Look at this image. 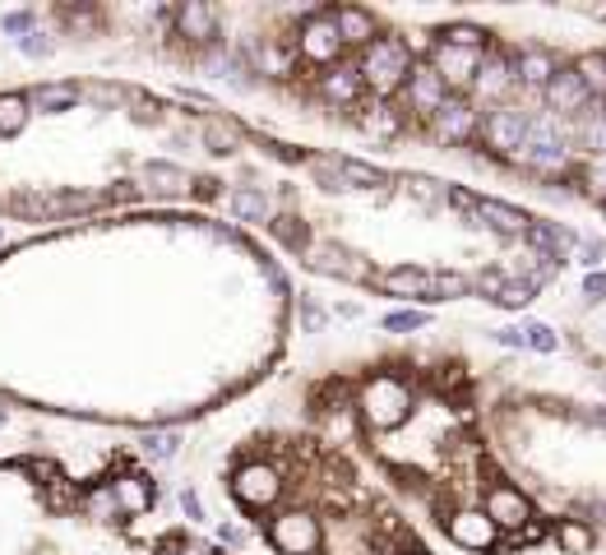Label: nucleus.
<instances>
[{"label": "nucleus", "instance_id": "1", "mask_svg": "<svg viewBox=\"0 0 606 555\" xmlns=\"http://www.w3.org/2000/svg\"><path fill=\"white\" fill-rule=\"evenodd\" d=\"M356 408H362V417L375 431H394L412 417V393L403 380H394V375H371L362 393H356Z\"/></svg>", "mask_w": 606, "mask_h": 555}, {"label": "nucleus", "instance_id": "2", "mask_svg": "<svg viewBox=\"0 0 606 555\" xmlns=\"http://www.w3.org/2000/svg\"><path fill=\"white\" fill-rule=\"evenodd\" d=\"M362 75L379 88V93H394L398 84H408L412 75V56L403 47L398 37H379V42H366V56H362Z\"/></svg>", "mask_w": 606, "mask_h": 555}, {"label": "nucleus", "instance_id": "3", "mask_svg": "<svg viewBox=\"0 0 606 555\" xmlns=\"http://www.w3.org/2000/svg\"><path fill=\"white\" fill-rule=\"evenodd\" d=\"M519 163H528V167H537V171H555V167H565V144H560V135L551 125H542V121H532L528 116V135H524V148L514 153Z\"/></svg>", "mask_w": 606, "mask_h": 555}, {"label": "nucleus", "instance_id": "4", "mask_svg": "<svg viewBox=\"0 0 606 555\" xmlns=\"http://www.w3.org/2000/svg\"><path fill=\"white\" fill-rule=\"evenodd\" d=\"M524 135H528V116L524 111H491L486 116V144L500 148V153H519L524 148Z\"/></svg>", "mask_w": 606, "mask_h": 555}, {"label": "nucleus", "instance_id": "5", "mask_svg": "<svg viewBox=\"0 0 606 555\" xmlns=\"http://www.w3.org/2000/svg\"><path fill=\"white\" fill-rule=\"evenodd\" d=\"M486 519L496 528H524L532 519V504L514 491V486H496V491L486 496Z\"/></svg>", "mask_w": 606, "mask_h": 555}, {"label": "nucleus", "instance_id": "6", "mask_svg": "<svg viewBox=\"0 0 606 555\" xmlns=\"http://www.w3.org/2000/svg\"><path fill=\"white\" fill-rule=\"evenodd\" d=\"M449 537H454L459 546H467V551H486L491 542H496V523H491L486 514H477V509H459V514L449 519Z\"/></svg>", "mask_w": 606, "mask_h": 555}, {"label": "nucleus", "instance_id": "7", "mask_svg": "<svg viewBox=\"0 0 606 555\" xmlns=\"http://www.w3.org/2000/svg\"><path fill=\"white\" fill-rule=\"evenodd\" d=\"M473 130H477V111L467 107V102L449 98V102L436 111V135H440L444 144H467V140H473Z\"/></svg>", "mask_w": 606, "mask_h": 555}, {"label": "nucleus", "instance_id": "8", "mask_svg": "<svg viewBox=\"0 0 606 555\" xmlns=\"http://www.w3.org/2000/svg\"><path fill=\"white\" fill-rule=\"evenodd\" d=\"M408 98H412V111H421V116H436V111L449 102V88L444 79L426 65V70H412L408 75Z\"/></svg>", "mask_w": 606, "mask_h": 555}, {"label": "nucleus", "instance_id": "9", "mask_svg": "<svg viewBox=\"0 0 606 555\" xmlns=\"http://www.w3.org/2000/svg\"><path fill=\"white\" fill-rule=\"evenodd\" d=\"M301 52L310 60H333L343 52V42H339V29H333V19L329 14H316L310 24L301 29Z\"/></svg>", "mask_w": 606, "mask_h": 555}, {"label": "nucleus", "instance_id": "10", "mask_svg": "<svg viewBox=\"0 0 606 555\" xmlns=\"http://www.w3.org/2000/svg\"><path fill=\"white\" fill-rule=\"evenodd\" d=\"M477 65H482V52H463V47H436V65H431V70H436V75L444 79V88H449V84H473Z\"/></svg>", "mask_w": 606, "mask_h": 555}, {"label": "nucleus", "instance_id": "11", "mask_svg": "<svg viewBox=\"0 0 606 555\" xmlns=\"http://www.w3.org/2000/svg\"><path fill=\"white\" fill-rule=\"evenodd\" d=\"M473 218H482L486 227H496V232H505V236H524L532 222H528V213H519V209H509V204H496V199H477L473 195V209H467Z\"/></svg>", "mask_w": 606, "mask_h": 555}, {"label": "nucleus", "instance_id": "12", "mask_svg": "<svg viewBox=\"0 0 606 555\" xmlns=\"http://www.w3.org/2000/svg\"><path fill=\"white\" fill-rule=\"evenodd\" d=\"M547 102L555 111H579V107H588V88L579 84L574 70H555L551 84H547Z\"/></svg>", "mask_w": 606, "mask_h": 555}, {"label": "nucleus", "instance_id": "13", "mask_svg": "<svg viewBox=\"0 0 606 555\" xmlns=\"http://www.w3.org/2000/svg\"><path fill=\"white\" fill-rule=\"evenodd\" d=\"M509 84H514V60H505V56H496V60L477 65V75H473L477 98H486V102H496Z\"/></svg>", "mask_w": 606, "mask_h": 555}, {"label": "nucleus", "instance_id": "14", "mask_svg": "<svg viewBox=\"0 0 606 555\" xmlns=\"http://www.w3.org/2000/svg\"><path fill=\"white\" fill-rule=\"evenodd\" d=\"M379 282H385V292H394V297H431L436 301V274H426V269H394Z\"/></svg>", "mask_w": 606, "mask_h": 555}, {"label": "nucleus", "instance_id": "15", "mask_svg": "<svg viewBox=\"0 0 606 555\" xmlns=\"http://www.w3.org/2000/svg\"><path fill=\"white\" fill-rule=\"evenodd\" d=\"M333 29H339V42H371L375 37V19L366 10H333Z\"/></svg>", "mask_w": 606, "mask_h": 555}, {"label": "nucleus", "instance_id": "16", "mask_svg": "<svg viewBox=\"0 0 606 555\" xmlns=\"http://www.w3.org/2000/svg\"><path fill=\"white\" fill-rule=\"evenodd\" d=\"M320 93H324L329 102L348 107V102H356V93H362V75H356V70H329L324 84H320Z\"/></svg>", "mask_w": 606, "mask_h": 555}, {"label": "nucleus", "instance_id": "17", "mask_svg": "<svg viewBox=\"0 0 606 555\" xmlns=\"http://www.w3.org/2000/svg\"><path fill=\"white\" fill-rule=\"evenodd\" d=\"M551 75H555V65H551V56L547 52H524L519 60H514V79H524V84H551Z\"/></svg>", "mask_w": 606, "mask_h": 555}, {"label": "nucleus", "instance_id": "18", "mask_svg": "<svg viewBox=\"0 0 606 555\" xmlns=\"http://www.w3.org/2000/svg\"><path fill=\"white\" fill-rule=\"evenodd\" d=\"M574 75H579L583 88H588V98H593V93H606V56H579Z\"/></svg>", "mask_w": 606, "mask_h": 555}, {"label": "nucleus", "instance_id": "19", "mask_svg": "<svg viewBox=\"0 0 606 555\" xmlns=\"http://www.w3.org/2000/svg\"><path fill=\"white\" fill-rule=\"evenodd\" d=\"M482 42H486V33H482V29H473V24H449V29L440 33V47H463V52H482Z\"/></svg>", "mask_w": 606, "mask_h": 555}, {"label": "nucleus", "instance_id": "20", "mask_svg": "<svg viewBox=\"0 0 606 555\" xmlns=\"http://www.w3.org/2000/svg\"><path fill=\"white\" fill-rule=\"evenodd\" d=\"M491 301L505 306V310H524V306L532 301V287H528V282H509V278H500V287L491 292Z\"/></svg>", "mask_w": 606, "mask_h": 555}, {"label": "nucleus", "instance_id": "21", "mask_svg": "<svg viewBox=\"0 0 606 555\" xmlns=\"http://www.w3.org/2000/svg\"><path fill=\"white\" fill-rule=\"evenodd\" d=\"M555 542H560V551H570V555H583L593 546V532L583 528V523H560L555 528Z\"/></svg>", "mask_w": 606, "mask_h": 555}, {"label": "nucleus", "instance_id": "22", "mask_svg": "<svg viewBox=\"0 0 606 555\" xmlns=\"http://www.w3.org/2000/svg\"><path fill=\"white\" fill-rule=\"evenodd\" d=\"M524 347H532V352H555L560 338H555L547 324H528V329H524Z\"/></svg>", "mask_w": 606, "mask_h": 555}, {"label": "nucleus", "instance_id": "23", "mask_svg": "<svg viewBox=\"0 0 606 555\" xmlns=\"http://www.w3.org/2000/svg\"><path fill=\"white\" fill-rule=\"evenodd\" d=\"M421 324H426L421 310H389V315H385V329H389V333H412V329H421Z\"/></svg>", "mask_w": 606, "mask_h": 555}, {"label": "nucleus", "instance_id": "24", "mask_svg": "<svg viewBox=\"0 0 606 555\" xmlns=\"http://www.w3.org/2000/svg\"><path fill=\"white\" fill-rule=\"evenodd\" d=\"M570 251H579V264H588V269H593V264H602V241H597V236H579V232H574Z\"/></svg>", "mask_w": 606, "mask_h": 555}, {"label": "nucleus", "instance_id": "25", "mask_svg": "<svg viewBox=\"0 0 606 555\" xmlns=\"http://www.w3.org/2000/svg\"><path fill=\"white\" fill-rule=\"evenodd\" d=\"M236 213H241V218H255V222H260V218H264V199H260V195H245V190H241V195H236Z\"/></svg>", "mask_w": 606, "mask_h": 555}, {"label": "nucleus", "instance_id": "26", "mask_svg": "<svg viewBox=\"0 0 606 555\" xmlns=\"http://www.w3.org/2000/svg\"><path fill=\"white\" fill-rule=\"evenodd\" d=\"M583 297L602 301V297H606V274H588V282H583Z\"/></svg>", "mask_w": 606, "mask_h": 555}, {"label": "nucleus", "instance_id": "27", "mask_svg": "<svg viewBox=\"0 0 606 555\" xmlns=\"http://www.w3.org/2000/svg\"><path fill=\"white\" fill-rule=\"evenodd\" d=\"M496 343H505V347H524V329H500V333H496Z\"/></svg>", "mask_w": 606, "mask_h": 555}, {"label": "nucleus", "instance_id": "28", "mask_svg": "<svg viewBox=\"0 0 606 555\" xmlns=\"http://www.w3.org/2000/svg\"><path fill=\"white\" fill-rule=\"evenodd\" d=\"M403 555H426V551H403Z\"/></svg>", "mask_w": 606, "mask_h": 555}, {"label": "nucleus", "instance_id": "29", "mask_svg": "<svg viewBox=\"0 0 606 555\" xmlns=\"http://www.w3.org/2000/svg\"><path fill=\"white\" fill-rule=\"evenodd\" d=\"M602 14H606V10H602Z\"/></svg>", "mask_w": 606, "mask_h": 555}]
</instances>
